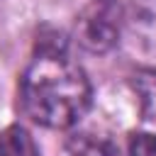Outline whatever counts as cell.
I'll return each instance as SVG.
<instances>
[{"mask_svg":"<svg viewBox=\"0 0 156 156\" xmlns=\"http://www.w3.org/2000/svg\"><path fill=\"white\" fill-rule=\"evenodd\" d=\"M22 107L41 127L68 129L90 107V80L85 71L61 54L39 51L22 76Z\"/></svg>","mask_w":156,"mask_h":156,"instance_id":"cell-1","label":"cell"},{"mask_svg":"<svg viewBox=\"0 0 156 156\" xmlns=\"http://www.w3.org/2000/svg\"><path fill=\"white\" fill-rule=\"evenodd\" d=\"M76 39L93 54L110 51L119 39L117 0H88L76 20Z\"/></svg>","mask_w":156,"mask_h":156,"instance_id":"cell-2","label":"cell"},{"mask_svg":"<svg viewBox=\"0 0 156 156\" xmlns=\"http://www.w3.org/2000/svg\"><path fill=\"white\" fill-rule=\"evenodd\" d=\"M66 146L73 156H112L115 154V139L110 132H102L98 127H78L68 134Z\"/></svg>","mask_w":156,"mask_h":156,"instance_id":"cell-3","label":"cell"},{"mask_svg":"<svg viewBox=\"0 0 156 156\" xmlns=\"http://www.w3.org/2000/svg\"><path fill=\"white\" fill-rule=\"evenodd\" d=\"M0 156H39V149L24 127L10 124L0 132Z\"/></svg>","mask_w":156,"mask_h":156,"instance_id":"cell-4","label":"cell"},{"mask_svg":"<svg viewBox=\"0 0 156 156\" xmlns=\"http://www.w3.org/2000/svg\"><path fill=\"white\" fill-rule=\"evenodd\" d=\"M132 83H134V90L141 100L144 117L156 124V71H139Z\"/></svg>","mask_w":156,"mask_h":156,"instance_id":"cell-5","label":"cell"},{"mask_svg":"<svg viewBox=\"0 0 156 156\" xmlns=\"http://www.w3.org/2000/svg\"><path fill=\"white\" fill-rule=\"evenodd\" d=\"M129 156H156V134L134 132L129 136Z\"/></svg>","mask_w":156,"mask_h":156,"instance_id":"cell-6","label":"cell"}]
</instances>
